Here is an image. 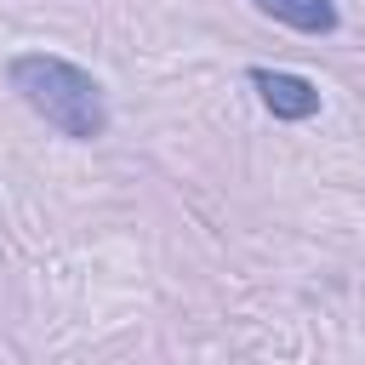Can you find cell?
Segmentation results:
<instances>
[{
  "label": "cell",
  "mask_w": 365,
  "mask_h": 365,
  "mask_svg": "<svg viewBox=\"0 0 365 365\" xmlns=\"http://www.w3.org/2000/svg\"><path fill=\"white\" fill-rule=\"evenodd\" d=\"M6 80H11V91H17L46 125H57L63 137H74V143H97V137L108 131L103 86H97L80 63L51 57V51H23V57H11Z\"/></svg>",
  "instance_id": "1"
},
{
  "label": "cell",
  "mask_w": 365,
  "mask_h": 365,
  "mask_svg": "<svg viewBox=\"0 0 365 365\" xmlns=\"http://www.w3.org/2000/svg\"><path fill=\"white\" fill-rule=\"evenodd\" d=\"M262 17L297 29V34H331L336 29V6L331 0H251Z\"/></svg>",
  "instance_id": "3"
},
{
  "label": "cell",
  "mask_w": 365,
  "mask_h": 365,
  "mask_svg": "<svg viewBox=\"0 0 365 365\" xmlns=\"http://www.w3.org/2000/svg\"><path fill=\"white\" fill-rule=\"evenodd\" d=\"M251 86H257V97H262V108L274 120H314L319 114V86L302 80V74H291V68H262L257 63Z\"/></svg>",
  "instance_id": "2"
}]
</instances>
